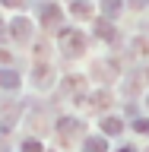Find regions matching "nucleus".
<instances>
[{
	"label": "nucleus",
	"mask_w": 149,
	"mask_h": 152,
	"mask_svg": "<svg viewBox=\"0 0 149 152\" xmlns=\"http://www.w3.org/2000/svg\"><path fill=\"white\" fill-rule=\"evenodd\" d=\"M64 48H70L73 54H79V51H83V35H76V32H67V35H64Z\"/></svg>",
	"instance_id": "obj_1"
},
{
	"label": "nucleus",
	"mask_w": 149,
	"mask_h": 152,
	"mask_svg": "<svg viewBox=\"0 0 149 152\" xmlns=\"http://www.w3.org/2000/svg\"><path fill=\"white\" fill-rule=\"evenodd\" d=\"M13 35L16 38H29V22L26 19H16V22H13Z\"/></svg>",
	"instance_id": "obj_2"
},
{
	"label": "nucleus",
	"mask_w": 149,
	"mask_h": 152,
	"mask_svg": "<svg viewBox=\"0 0 149 152\" xmlns=\"http://www.w3.org/2000/svg\"><path fill=\"white\" fill-rule=\"evenodd\" d=\"M16 83H19V79L10 73V70H0V86H3V89H13Z\"/></svg>",
	"instance_id": "obj_3"
},
{
	"label": "nucleus",
	"mask_w": 149,
	"mask_h": 152,
	"mask_svg": "<svg viewBox=\"0 0 149 152\" xmlns=\"http://www.w3.org/2000/svg\"><path fill=\"white\" fill-rule=\"evenodd\" d=\"M86 152H105V140H89L86 142Z\"/></svg>",
	"instance_id": "obj_4"
},
{
	"label": "nucleus",
	"mask_w": 149,
	"mask_h": 152,
	"mask_svg": "<svg viewBox=\"0 0 149 152\" xmlns=\"http://www.w3.org/2000/svg\"><path fill=\"white\" fill-rule=\"evenodd\" d=\"M117 130H121V121H114V117L105 121V133H117Z\"/></svg>",
	"instance_id": "obj_5"
},
{
	"label": "nucleus",
	"mask_w": 149,
	"mask_h": 152,
	"mask_svg": "<svg viewBox=\"0 0 149 152\" xmlns=\"http://www.w3.org/2000/svg\"><path fill=\"white\" fill-rule=\"evenodd\" d=\"M89 10H92L89 3H76V7H73V13H76V16H89Z\"/></svg>",
	"instance_id": "obj_6"
},
{
	"label": "nucleus",
	"mask_w": 149,
	"mask_h": 152,
	"mask_svg": "<svg viewBox=\"0 0 149 152\" xmlns=\"http://www.w3.org/2000/svg\"><path fill=\"white\" fill-rule=\"evenodd\" d=\"M105 13H117V0H105Z\"/></svg>",
	"instance_id": "obj_7"
},
{
	"label": "nucleus",
	"mask_w": 149,
	"mask_h": 152,
	"mask_svg": "<svg viewBox=\"0 0 149 152\" xmlns=\"http://www.w3.org/2000/svg\"><path fill=\"white\" fill-rule=\"evenodd\" d=\"M121 152H137V149H130V146H127V149H121Z\"/></svg>",
	"instance_id": "obj_8"
}]
</instances>
